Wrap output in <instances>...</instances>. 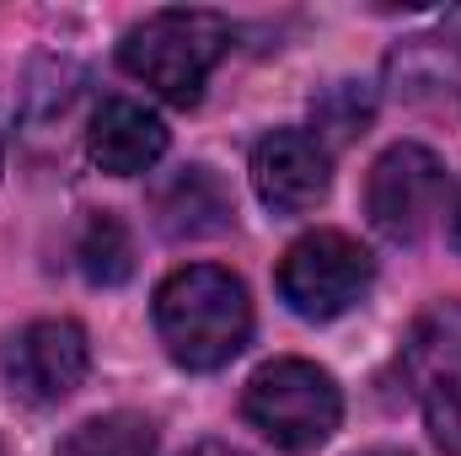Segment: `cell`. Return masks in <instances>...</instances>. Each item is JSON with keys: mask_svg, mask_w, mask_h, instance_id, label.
Listing matches in <instances>:
<instances>
[{"mask_svg": "<svg viewBox=\"0 0 461 456\" xmlns=\"http://www.w3.org/2000/svg\"><path fill=\"white\" fill-rule=\"evenodd\" d=\"M230 49V22L215 11H156L134 22L118 43V65L177 108L204 97L210 70Z\"/></svg>", "mask_w": 461, "mask_h": 456, "instance_id": "2", "label": "cell"}, {"mask_svg": "<svg viewBox=\"0 0 461 456\" xmlns=\"http://www.w3.org/2000/svg\"><path fill=\"white\" fill-rule=\"evenodd\" d=\"M156 333L183 370H221L252 339L247 285L215 263H188L167 274L156 290Z\"/></svg>", "mask_w": 461, "mask_h": 456, "instance_id": "1", "label": "cell"}, {"mask_svg": "<svg viewBox=\"0 0 461 456\" xmlns=\"http://www.w3.org/2000/svg\"><path fill=\"white\" fill-rule=\"evenodd\" d=\"M188 456H247V451H236V446H226V441H204V446H194Z\"/></svg>", "mask_w": 461, "mask_h": 456, "instance_id": "13", "label": "cell"}, {"mask_svg": "<svg viewBox=\"0 0 461 456\" xmlns=\"http://www.w3.org/2000/svg\"><path fill=\"white\" fill-rule=\"evenodd\" d=\"M241 414L279 451L306 456L333 441V430L344 419V397H339V381L322 365H312V360H268V365L252 370V381L241 392Z\"/></svg>", "mask_w": 461, "mask_h": 456, "instance_id": "3", "label": "cell"}, {"mask_svg": "<svg viewBox=\"0 0 461 456\" xmlns=\"http://www.w3.org/2000/svg\"><path fill=\"white\" fill-rule=\"evenodd\" d=\"M86 150H92V161H97L103 172H113V178H140V172H150V167L161 161V150H167V123L150 114V108L129 103V97H108V103L92 114Z\"/></svg>", "mask_w": 461, "mask_h": 456, "instance_id": "9", "label": "cell"}, {"mask_svg": "<svg viewBox=\"0 0 461 456\" xmlns=\"http://www.w3.org/2000/svg\"><path fill=\"white\" fill-rule=\"evenodd\" d=\"M236 221L226 183L210 167H183L161 194H156V226L167 236H215Z\"/></svg>", "mask_w": 461, "mask_h": 456, "instance_id": "10", "label": "cell"}, {"mask_svg": "<svg viewBox=\"0 0 461 456\" xmlns=\"http://www.w3.org/2000/svg\"><path fill=\"white\" fill-rule=\"evenodd\" d=\"M375 279V258L348 236V231H306L301 242H290V252L279 258V296L295 317L306 323H333L370 290Z\"/></svg>", "mask_w": 461, "mask_h": 456, "instance_id": "4", "label": "cell"}, {"mask_svg": "<svg viewBox=\"0 0 461 456\" xmlns=\"http://www.w3.org/2000/svg\"><path fill=\"white\" fill-rule=\"evenodd\" d=\"M402 376L424 408L435 446L461 456V301H435L413 317L402 343Z\"/></svg>", "mask_w": 461, "mask_h": 456, "instance_id": "5", "label": "cell"}, {"mask_svg": "<svg viewBox=\"0 0 461 456\" xmlns=\"http://www.w3.org/2000/svg\"><path fill=\"white\" fill-rule=\"evenodd\" d=\"M76 263H81V274L92 285H123L134 274V236H129V226L118 215H108V210H97L76 236Z\"/></svg>", "mask_w": 461, "mask_h": 456, "instance_id": "12", "label": "cell"}, {"mask_svg": "<svg viewBox=\"0 0 461 456\" xmlns=\"http://www.w3.org/2000/svg\"><path fill=\"white\" fill-rule=\"evenodd\" d=\"M59 456H156V424L145 414H103L76 424L59 441Z\"/></svg>", "mask_w": 461, "mask_h": 456, "instance_id": "11", "label": "cell"}, {"mask_svg": "<svg viewBox=\"0 0 461 456\" xmlns=\"http://www.w3.org/2000/svg\"><path fill=\"white\" fill-rule=\"evenodd\" d=\"M86 365H92V343H86V328L70 317L27 323L0 349V370L11 392L27 403H65L86 381Z\"/></svg>", "mask_w": 461, "mask_h": 456, "instance_id": "7", "label": "cell"}, {"mask_svg": "<svg viewBox=\"0 0 461 456\" xmlns=\"http://www.w3.org/2000/svg\"><path fill=\"white\" fill-rule=\"evenodd\" d=\"M252 188L274 215H306L333 188L328 145L306 129H274L252 145Z\"/></svg>", "mask_w": 461, "mask_h": 456, "instance_id": "8", "label": "cell"}, {"mask_svg": "<svg viewBox=\"0 0 461 456\" xmlns=\"http://www.w3.org/2000/svg\"><path fill=\"white\" fill-rule=\"evenodd\" d=\"M440 205H446V161L429 145L402 140V145L381 150V161L370 167V183H365V210L381 236L419 242L435 226Z\"/></svg>", "mask_w": 461, "mask_h": 456, "instance_id": "6", "label": "cell"}, {"mask_svg": "<svg viewBox=\"0 0 461 456\" xmlns=\"http://www.w3.org/2000/svg\"><path fill=\"white\" fill-rule=\"evenodd\" d=\"M451 242L461 247V205H456V215H451Z\"/></svg>", "mask_w": 461, "mask_h": 456, "instance_id": "14", "label": "cell"}]
</instances>
